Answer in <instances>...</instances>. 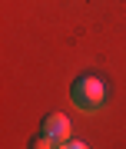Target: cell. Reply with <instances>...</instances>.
I'll return each instance as SVG.
<instances>
[{
    "mask_svg": "<svg viewBox=\"0 0 126 149\" xmlns=\"http://www.w3.org/2000/svg\"><path fill=\"white\" fill-rule=\"evenodd\" d=\"M60 149H90V146L80 143V139H66V143H60Z\"/></svg>",
    "mask_w": 126,
    "mask_h": 149,
    "instance_id": "277c9868",
    "label": "cell"
},
{
    "mask_svg": "<svg viewBox=\"0 0 126 149\" xmlns=\"http://www.w3.org/2000/svg\"><path fill=\"white\" fill-rule=\"evenodd\" d=\"M30 149H53V139H50L47 133H40V136L30 139Z\"/></svg>",
    "mask_w": 126,
    "mask_h": 149,
    "instance_id": "3957f363",
    "label": "cell"
},
{
    "mask_svg": "<svg viewBox=\"0 0 126 149\" xmlns=\"http://www.w3.org/2000/svg\"><path fill=\"white\" fill-rule=\"evenodd\" d=\"M70 96H73V103L83 113H96V109L103 106V100H106V83L100 80V76L86 73V76H80V80L73 83Z\"/></svg>",
    "mask_w": 126,
    "mask_h": 149,
    "instance_id": "6da1fadb",
    "label": "cell"
},
{
    "mask_svg": "<svg viewBox=\"0 0 126 149\" xmlns=\"http://www.w3.org/2000/svg\"><path fill=\"white\" fill-rule=\"evenodd\" d=\"M40 133H47L53 143H66L70 139V119L63 113H47L43 123H40Z\"/></svg>",
    "mask_w": 126,
    "mask_h": 149,
    "instance_id": "7a4b0ae2",
    "label": "cell"
}]
</instances>
